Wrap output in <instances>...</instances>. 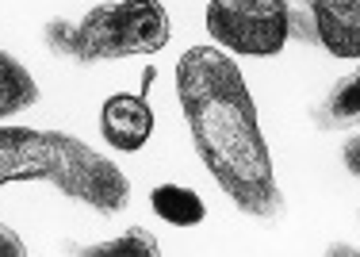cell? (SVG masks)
I'll list each match as a JSON object with an SVG mask.
<instances>
[{"mask_svg":"<svg viewBox=\"0 0 360 257\" xmlns=\"http://www.w3.org/2000/svg\"><path fill=\"white\" fill-rule=\"evenodd\" d=\"M15 181L50 184L100 215H119L131 208V177L65 131L0 127V188Z\"/></svg>","mask_w":360,"mask_h":257,"instance_id":"7a4b0ae2","label":"cell"},{"mask_svg":"<svg viewBox=\"0 0 360 257\" xmlns=\"http://www.w3.org/2000/svg\"><path fill=\"white\" fill-rule=\"evenodd\" d=\"M100 134L111 150L139 153L153 134V108L142 92H115L100 108Z\"/></svg>","mask_w":360,"mask_h":257,"instance_id":"8992f818","label":"cell"},{"mask_svg":"<svg viewBox=\"0 0 360 257\" xmlns=\"http://www.w3.org/2000/svg\"><path fill=\"white\" fill-rule=\"evenodd\" d=\"M322 127H356L360 123V70L345 73L319 104Z\"/></svg>","mask_w":360,"mask_h":257,"instance_id":"30bf717a","label":"cell"},{"mask_svg":"<svg viewBox=\"0 0 360 257\" xmlns=\"http://www.w3.org/2000/svg\"><path fill=\"white\" fill-rule=\"evenodd\" d=\"M0 257H27V246H23V238L15 234L12 227H4V222H0Z\"/></svg>","mask_w":360,"mask_h":257,"instance_id":"8fae6325","label":"cell"},{"mask_svg":"<svg viewBox=\"0 0 360 257\" xmlns=\"http://www.w3.org/2000/svg\"><path fill=\"white\" fill-rule=\"evenodd\" d=\"M35 104H39V81L27 73V65L20 58L0 50V119H12Z\"/></svg>","mask_w":360,"mask_h":257,"instance_id":"52a82bcc","label":"cell"},{"mask_svg":"<svg viewBox=\"0 0 360 257\" xmlns=\"http://www.w3.org/2000/svg\"><path fill=\"white\" fill-rule=\"evenodd\" d=\"M341 161H345V169L353 177H360V134H353V139L345 142V150H341Z\"/></svg>","mask_w":360,"mask_h":257,"instance_id":"7c38bea8","label":"cell"},{"mask_svg":"<svg viewBox=\"0 0 360 257\" xmlns=\"http://www.w3.org/2000/svg\"><path fill=\"white\" fill-rule=\"evenodd\" d=\"M73 257H161V242L150 227H127L108 242L73 246Z\"/></svg>","mask_w":360,"mask_h":257,"instance_id":"9c48e42d","label":"cell"},{"mask_svg":"<svg viewBox=\"0 0 360 257\" xmlns=\"http://www.w3.org/2000/svg\"><path fill=\"white\" fill-rule=\"evenodd\" d=\"M295 35L330 58L360 62V0H295Z\"/></svg>","mask_w":360,"mask_h":257,"instance_id":"5b68a950","label":"cell"},{"mask_svg":"<svg viewBox=\"0 0 360 257\" xmlns=\"http://www.w3.org/2000/svg\"><path fill=\"white\" fill-rule=\"evenodd\" d=\"M42 42L50 54L81 65L158 54L169 46V12L161 0H108L89 8L81 20H50Z\"/></svg>","mask_w":360,"mask_h":257,"instance_id":"3957f363","label":"cell"},{"mask_svg":"<svg viewBox=\"0 0 360 257\" xmlns=\"http://www.w3.org/2000/svg\"><path fill=\"white\" fill-rule=\"evenodd\" d=\"M176 96L192 131V146L230 203L253 219L284 215L272 150L234 58L219 46L184 50L176 62Z\"/></svg>","mask_w":360,"mask_h":257,"instance_id":"6da1fadb","label":"cell"},{"mask_svg":"<svg viewBox=\"0 0 360 257\" xmlns=\"http://www.w3.org/2000/svg\"><path fill=\"white\" fill-rule=\"evenodd\" d=\"M326 257H360L356 246H349V242H333L330 250H326Z\"/></svg>","mask_w":360,"mask_h":257,"instance_id":"4fadbf2b","label":"cell"},{"mask_svg":"<svg viewBox=\"0 0 360 257\" xmlns=\"http://www.w3.org/2000/svg\"><path fill=\"white\" fill-rule=\"evenodd\" d=\"M153 77H158V70H146V73H142V92L153 84Z\"/></svg>","mask_w":360,"mask_h":257,"instance_id":"5bb4252c","label":"cell"},{"mask_svg":"<svg viewBox=\"0 0 360 257\" xmlns=\"http://www.w3.org/2000/svg\"><path fill=\"white\" fill-rule=\"evenodd\" d=\"M150 208L158 219H165L169 227H200L207 208H203L200 192L184 184H158L150 192Z\"/></svg>","mask_w":360,"mask_h":257,"instance_id":"ba28073f","label":"cell"},{"mask_svg":"<svg viewBox=\"0 0 360 257\" xmlns=\"http://www.w3.org/2000/svg\"><path fill=\"white\" fill-rule=\"evenodd\" d=\"M203 23L219 50L242 58H272L295 35V4L291 0H211Z\"/></svg>","mask_w":360,"mask_h":257,"instance_id":"277c9868","label":"cell"}]
</instances>
